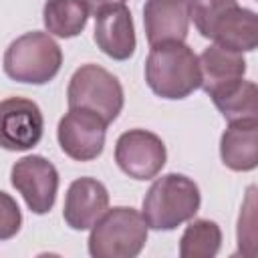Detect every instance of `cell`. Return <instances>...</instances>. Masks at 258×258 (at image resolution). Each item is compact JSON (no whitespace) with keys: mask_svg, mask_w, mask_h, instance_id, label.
Segmentation results:
<instances>
[{"mask_svg":"<svg viewBox=\"0 0 258 258\" xmlns=\"http://www.w3.org/2000/svg\"><path fill=\"white\" fill-rule=\"evenodd\" d=\"M145 81L161 99H185L202 83L198 54L185 42L153 44L145 60Z\"/></svg>","mask_w":258,"mask_h":258,"instance_id":"obj_1","label":"cell"},{"mask_svg":"<svg viewBox=\"0 0 258 258\" xmlns=\"http://www.w3.org/2000/svg\"><path fill=\"white\" fill-rule=\"evenodd\" d=\"M202 204L200 187L181 173H165L157 177L143 198L141 216L147 228L173 230L189 222Z\"/></svg>","mask_w":258,"mask_h":258,"instance_id":"obj_2","label":"cell"},{"mask_svg":"<svg viewBox=\"0 0 258 258\" xmlns=\"http://www.w3.org/2000/svg\"><path fill=\"white\" fill-rule=\"evenodd\" d=\"M147 242L143 216L127 206L105 210L91 226L89 254L93 258H135Z\"/></svg>","mask_w":258,"mask_h":258,"instance_id":"obj_3","label":"cell"},{"mask_svg":"<svg viewBox=\"0 0 258 258\" xmlns=\"http://www.w3.org/2000/svg\"><path fill=\"white\" fill-rule=\"evenodd\" d=\"M62 64V50L46 32H26L10 42L4 52V73L18 83L44 85Z\"/></svg>","mask_w":258,"mask_h":258,"instance_id":"obj_4","label":"cell"},{"mask_svg":"<svg viewBox=\"0 0 258 258\" xmlns=\"http://www.w3.org/2000/svg\"><path fill=\"white\" fill-rule=\"evenodd\" d=\"M69 109H89L97 113L107 125L115 121L123 109V87L117 77L99 64L79 67L67 89Z\"/></svg>","mask_w":258,"mask_h":258,"instance_id":"obj_5","label":"cell"},{"mask_svg":"<svg viewBox=\"0 0 258 258\" xmlns=\"http://www.w3.org/2000/svg\"><path fill=\"white\" fill-rule=\"evenodd\" d=\"M10 181L32 214H46L58 191V171L42 155H26L10 169Z\"/></svg>","mask_w":258,"mask_h":258,"instance_id":"obj_6","label":"cell"},{"mask_svg":"<svg viewBox=\"0 0 258 258\" xmlns=\"http://www.w3.org/2000/svg\"><path fill=\"white\" fill-rule=\"evenodd\" d=\"M165 159L161 137L145 129H129L115 143V161L133 179H153L163 169Z\"/></svg>","mask_w":258,"mask_h":258,"instance_id":"obj_7","label":"cell"},{"mask_svg":"<svg viewBox=\"0 0 258 258\" xmlns=\"http://www.w3.org/2000/svg\"><path fill=\"white\" fill-rule=\"evenodd\" d=\"M44 131L40 107L24 97L0 101V147L8 151H26L38 145Z\"/></svg>","mask_w":258,"mask_h":258,"instance_id":"obj_8","label":"cell"},{"mask_svg":"<svg viewBox=\"0 0 258 258\" xmlns=\"http://www.w3.org/2000/svg\"><path fill=\"white\" fill-rule=\"evenodd\" d=\"M107 123L89 109H71L56 129L60 149L77 161H91L105 147Z\"/></svg>","mask_w":258,"mask_h":258,"instance_id":"obj_9","label":"cell"},{"mask_svg":"<svg viewBox=\"0 0 258 258\" xmlns=\"http://www.w3.org/2000/svg\"><path fill=\"white\" fill-rule=\"evenodd\" d=\"M95 42L113 60H127L135 52V28L125 4H111L95 12Z\"/></svg>","mask_w":258,"mask_h":258,"instance_id":"obj_10","label":"cell"},{"mask_svg":"<svg viewBox=\"0 0 258 258\" xmlns=\"http://www.w3.org/2000/svg\"><path fill=\"white\" fill-rule=\"evenodd\" d=\"M143 24L147 42H183L189 30L187 0H145Z\"/></svg>","mask_w":258,"mask_h":258,"instance_id":"obj_11","label":"cell"},{"mask_svg":"<svg viewBox=\"0 0 258 258\" xmlns=\"http://www.w3.org/2000/svg\"><path fill=\"white\" fill-rule=\"evenodd\" d=\"M107 206V187L95 177H79L67 189L62 216L73 230H87L101 218Z\"/></svg>","mask_w":258,"mask_h":258,"instance_id":"obj_12","label":"cell"},{"mask_svg":"<svg viewBox=\"0 0 258 258\" xmlns=\"http://www.w3.org/2000/svg\"><path fill=\"white\" fill-rule=\"evenodd\" d=\"M198 62H200V77H202L200 87L208 95H214L238 83L246 73V60L242 52H236L218 44L208 46L198 56Z\"/></svg>","mask_w":258,"mask_h":258,"instance_id":"obj_13","label":"cell"},{"mask_svg":"<svg viewBox=\"0 0 258 258\" xmlns=\"http://www.w3.org/2000/svg\"><path fill=\"white\" fill-rule=\"evenodd\" d=\"M210 38L214 44L236 50L250 52L258 46V20L256 12L242 6H232L222 14V18L214 24Z\"/></svg>","mask_w":258,"mask_h":258,"instance_id":"obj_14","label":"cell"},{"mask_svg":"<svg viewBox=\"0 0 258 258\" xmlns=\"http://www.w3.org/2000/svg\"><path fill=\"white\" fill-rule=\"evenodd\" d=\"M220 155L234 171H252L258 165V121H234L222 133Z\"/></svg>","mask_w":258,"mask_h":258,"instance_id":"obj_15","label":"cell"},{"mask_svg":"<svg viewBox=\"0 0 258 258\" xmlns=\"http://www.w3.org/2000/svg\"><path fill=\"white\" fill-rule=\"evenodd\" d=\"M210 97L228 123L258 121V91L252 81L240 79L238 83H234Z\"/></svg>","mask_w":258,"mask_h":258,"instance_id":"obj_16","label":"cell"},{"mask_svg":"<svg viewBox=\"0 0 258 258\" xmlns=\"http://www.w3.org/2000/svg\"><path fill=\"white\" fill-rule=\"evenodd\" d=\"M89 8L83 0H46L42 20L48 34L58 38H73L83 32L89 20Z\"/></svg>","mask_w":258,"mask_h":258,"instance_id":"obj_17","label":"cell"},{"mask_svg":"<svg viewBox=\"0 0 258 258\" xmlns=\"http://www.w3.org/2000/svg\"><path fill=\"white\" fill-rule=\"evenodd\" d=\"M222 246V230L212 220H194L181 234V258H214Z\"/></svg>","mask_w":258,"mask_h":258,"instance_id":"obj_18","label":"cell"},{"mask_svg":"<svg viewBox=\"0 0 258 258\" xmlns=\"http://www.w3.org/2000/svg\"><path fill=\"white\" fill-rule=\"evenodd\" d=\"M236 4L238 0H187L189 18L194 20L198 32L206 38H210V32L222 14Z\"/></svg>","mask_w":258,"mask_h":258,"instance_id":"obj_19","label":"cell"},{"mask_svg":"<svg viewBox=\"0 0 258 258\" xmlns=\"http://www.w3.org/2000/svg\"><path fill=\"white\" fill-rule=\"evenodd\" d=\"M22 226V214L16 200L0 189V240H10Z\"/></svg>","mask_w":258,"mask_h":258,"instance_id":"obj_20","label":"cell"},{"mask_svg":"<svg viewBox=\"0 0 258 258\" xmlns=\"http://www.w3.org/2000/svg\"><path fill=\"white\" fill-rule=\"evenodd\" d=\"M85 4H87V8H89V12H99L101 8H105V6H111V4H125V0H83Z\"/></svg>","mask_w":258,"mask_h":258,"instance_id":"obj_21","label":"cell"}]
</instances>
